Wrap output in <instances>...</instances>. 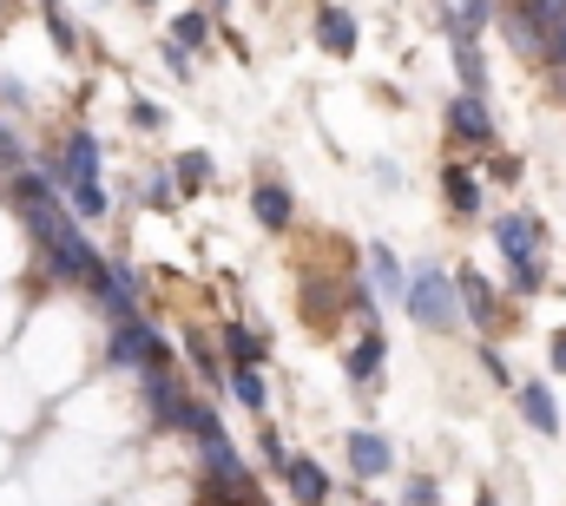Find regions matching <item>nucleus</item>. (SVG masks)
Here are the masks:
<instances>
[{
  "label": "nucleus",
  "mask_w": 566,
  "mask_h": 506,
  "mask_svg": "<svg viewBox=\"0 0 566 506\" xmlns=\"http://www.w3.org/2000/svg\"><path fill=\"white\" fill-rule=\"evenodd\" d=\"M133 119H139L145 131H158V126H165V113H158V106H145V99H139V106H133Z\"/></svg>",
  "instance_id": "nucleus-28"
},
{
  "label": "nucleus",
  "mask_w": 566,
  "mask_h": 506,
  "mask_svg": "<svg viewBox=\"0 0 566 506\" xmlns=\"http://www.w3.org/2000/svg\"><path fill=\"white\" fill-rule=\"evenodd\" d=\"M283 487H290V500H296V506H329V474H323L316 461H303V454H290Z\"/></svg>",
  "instance_id": "nucleus-6"
},
{
  "label": "nucleus",
  "mask_w": 566,
  "mask_h": 506,
  "mask_svg": "<svg viewBox=\"0 0 566 506\" xmlns=\"http://www.w3.org/2000/svg\"><path fill=\"white\" fill-rule=\"evenodd\" d=\"M139 7H151V0H139Z\"/></svg>",
  "instance_id": "nucleus-31"
},
{
  "label": "nucleus",
  "mask_w": 566,
  "mask_h": 506,
  "mask_svg": "<svg viewBox=\"0 0 566 506\" xmlns=\"http://www.w3.org/2000/svg\"><path fill=\"white\" fill-rule=\"evenodd\" d=\"M66 198H73V211H80V218H106V185H73Z\"/></svg>",
  "instance_id": "nucleus-19"
},
{
  "label": "nucleus",
  "mask_w": 566,
  "mask_h": 506,
  "mask_svg": "<svg viewBox=\"0 0 566 506\" xmlns=\"http://www.w3.org/2000/svg\"><path fill=\"white\" fill-rule=\"evenodd\" d=\"M316 40H323L336 60H349V53H356V20H349L343 7H323V13H316Z\"/></svg>",
  "instance_id": "nucleus-10"
},
{
  "label": "nucleus",
  "mask_w": 566,
  "mask_h": 506,
  "mask_svg": "<svg viewBox=\"0 0 566 506\" xmlns=\"http://www.w3.org/2000/svg\"><path fill=\"white\" fill-rule=\"evenodd\" d=\"M369 276H376V289H382V296L409 303V276H402V263H396L389 244H369Z\"/></svg>",
  "instance_id": "nucleus-12"
},
{
  "label": "nucleus",
  "mask_w": 566,
  "mask_h": 506,
  "mask_svg": "<svg viewBox=\"0 0 566 506\" xmlns=\"http://www.w3.org/2000/svg\"><path fill=\"white\" fill-rule=\"evenodd\" d=\"M382 356H389V342L369 329V336L349 349V362H343V369H349V381H376V376H382Z\"/></svg>",
  "instance_id": "nucleus-14"
},
{
  "label": "nucleus",
  "mask_w": 566,
  "mask_h": 506,
  "mask_svg": "<svg viewBox=\"0 0 566 506\" xmlns=\"http://www.w3.org/2000/svg\"><path fill=\"white\" fill-rule=\"evenodd\" d=\"M224 349H231V356H238V362H244V369H258V362H264V356H271V349H264V336H251V329H238V323H231V329H224Z\"/></svg>",
  "instance_id": "nucleus-17"
},
{
  "label": "nucleus",
  "mask_w": 566,
  "mask_h": 506,
  "mask_svg": "<svg viewBox=\"0 0 566 506\" xmlns=\"http://www.w3.org/2000/svg\"><path fill=\"white\" fill-rule=\"evenodd\" d=\"M46 27H53V46H60V53H73V46H80V27H73L60 7H46Z\"/></svg>",
  "instance_id": "nucleus-23"
},
{
  "label": "nucleus",
  "mask_w": 566,
  "mask_h": 506,
  "mask_svg": "<svg viewBox=\"0 0 566 506\" xmlns=\"http://www.w3.org/2000/svg\"><path fill=\"white\" fill-rule=\"evenodd\" d=\"M481 506H494V500H481Z\"/></svg>",
  "instance_id": "nucleus-33"
},
{
  "label": "nucleus",
  "mask_w": 566,
  "mask_h": 506,
  "mask_svg": "<svg viewBox=\"0 0 566 506\" xmlns=\"http://www.w3.org/2000/svg\"><path fill=\"white\" fill-rule=\"evenodd\" d=\"M441 191H448V211H461V218L481 211V178H474L468 165H448V171H441Z\"/></svg>",
  "instance_id": "nucleus-11"
},
{
  "label": "nucleus",
  "mask_w": 566,
  "mask_h": 506,
  "mask_svg": "<svg viewBox=\"0 0 566 506\" xmlns=\"http://www.w3.org/2000/svg\"><path fill=\"white\" fill-rule=\"evenodd\" d=\"M363 506H376V500H363Z\"/></svg>",
  "instance_id": "nucleus-32"
},
{
  "label": "nucleus",
  "mask_w": 566,
  "mask_h": 506,
  "mask_svg": "<svg viewBox=\"0 0 566 506\" xmlns=\"http://www.w3.org/2000/svg\"><path fill=\"white\" fill-rule=\"evenodd\" d=\"M409 316H416L422 329H454V323L468 316V303H461V276H441V270L428 263L422 276L409 283Z\"/></svg>",
  "instance_id": "nucleus-3"
},
{
  "label": "nucleus",
  "mask_w": 566,
  "mask_h": 506,
  "mask_svg": "<svg viewBox=\"0 0 566 506\" xmlns=\"http://www.w3.org/2000/svg\"><path fill=\"white\" fill-rule=\"evenodd\" d=\"M554 369H560V376H566V329H560V336H554Z\"/></svg>",
  "instance_id": "nucleus-29"
},
{
  "label": "nucleus",
  "mask_w": 566,
  "mask_h": 506,
  "mask_svg": "<svg viewBox=\"0 0 566 506\" xmlns=\"http://www.w3.org/2000/svg\"><path fill=\"white\" fill-rule=\"evenodd\" d=\"M251 211H258V224H264V231H290L296 198H290L283 185H258V191H251Z\"/></svg>",
  "instance_id": "nucleus-9"
},
{
  "label": "nucleus",
  "mask_w": 566,
  "mask_h": 506,
  "mask_svg": "<svg viewBox=\"0 0 566 506\" xmlns=\"http://www.w3.org/2000/svg\"><path fill=\"white\" fill-rule=\"evenodd\" d=\"M158 53H165V66H171V73H178V80H185V73H191V46H178V40H165V46H158Z\"/></svg>",
  "instance_id": "nucleus-25"
},
{
  "label": "nucleus",
  "mask_w": 566,
  "mask_h": 506,
  "mask_svg": "<svg viewBox=\"0 0 566 506\" xmlns=\"http://www.w3.org/2000/svg\"><path fill=\"white\" fill-rule=\"evenodd\" d=\"M521 414H527V428H541V434H560V408H554L547 381H527V388H521Z\"/></svg>",
  "instance_id": "nucleus-13"
},
{
  "label": "nucleus",
  "mask_w": 566,
  "mask_h": 506,
  "mask_svg": "<svg viewBox=\"0 0 566 506\" xmlns=\"http://www.w3.org/2000/svg\"><path fill=\"white\" fill-rule=\"evenodd\" d=\"M40 7H53V0H40Z\"/></svg>",
  "instance_id": "nucleus-30"
},
{
  "label": "nucleus",
  "mask_w": 566,
  "mask_h": 506,
  "mask_svg": "<svg viewBox=\"0 0 566 506\" xmlns=\"http://www.w3.org/2000/svg\"><path fill=\"white\" fill-rule=\"evenodd\" d=\"M264 461H271L277 474L290 467V447H283V434H277V428H264Z\"/></svg>",
  "instance_id": "nucleus-26"
},
{
  "label": "nucleus",
  "mask_w": 566,
  "mask_h": 506,
  "mask_svg": "<svg viewBox=\"0 0 566 506\" xmlns=\"http://www.w3.org/2000/svg\"><path fill=\"white\" fill-rule=\"evenodd\" d=\"M205 506H264L258 481H251V467L238 461V447H231L224 434L205 441Z\"/></svg>",
  "instance_id": "nucleus-1"
},
{
  "label": "nucleus",
  "mask_w": 566,
  "mask_h": 506,
  "mask_svg": "<svg viewBox=\"0 0 566 506\" xmlns=\"http://www.w3.org/2000/svg\"><path fill=\"white\" fill-rule=\"evenodd\" d=\"M454 66H461V86H468V93H481V86H488V73H481V53H474V33H468V27H454Z\"/></svg>",
  "instance_id": "nucleus-15"
},
{
  "label": "nucleus",
  "mask_w": 566,
  "mask_h": 506,
  "mask_svg": "<svg viewBox=\"0 0 566 506\" xmlns=\"http://www.w3.org/2000/svg\"><path fill=\"white\" fill-rule=\"evenodd\" d=\"M113 369H133V376H145V369H158V362H171V349H165V336L151 329V323H139V316H119L113 323Z\"/></svg>",
  "instance_id": "nucleus-4"
},
{
  "label": "nucleus",
  "mask_w": 566,
  "mask_h": 506,
  "mask_svg": "<svg viewBox=\"0 0 566 506\" xmlns=\"http://www.w3.org/2000/svg\"><path fill=\"white\" fill-rule=\"evenodd\" d=\"M461 303H468V316H474L481 329L494 323V296H488V276H481V270H461Z\"/></svg>",
  "instance_id": "nucleus-16"
},
{
  "label": "nucleus",
  "mask_w": 566,
  "mask_h": 506,
  "mask_svg": "<svg viewBox=\"0 0 566 506\" xmlns=\"http://www.w3.org/2000/svg\"><path fill=\"white\" fill-rule=\"evenodd\" d=\"M389 441L382 434H369V428H356L349 434V467H356V481H376V474H389Z\"/></svg>",
  "instance_id": "nucleus-8"
},
{
  "label": "nucleus",
  "mask_w": 566,
  "mask_h": 506,
  "mask_svg": "<svg viewBox=\"0 0 566 506\" xmlns=\"http://www.w3.org/2000/svg\"><path fill=\"white\" fill-rule=\"evenodd\" d=\"M171 33H178V46H205V40H211V20H205V13H178Z\"/></svg>",
  "instance_id": "nucleus-21"
},
{
  "label": "nucleus",
  "mask_w": 566,
  "mask_h": 506,
  "mask_svg": "<svg viewBox=\"0 0 566 506\" xmlns=\"http://www.w3.org/2000/svg\"><path fill=\"white\" fill-rule=\"evenodd\" d=\"M494 244H501V256H507V270H514V289L521 296H541V263H534V251H541V224L527 218V211H507V218H494Z\"/></svg>",
  "instance_id": "nucleus-2"
},
{
  "label": "nucleus",
  "mask_w": 566,
  "mask_h": 506,
  "mask_svg": "<svg viewBox=\"0 0 566 506\" xmlns=\"http://www.w3.org/2000/svg\"><path fill=\"white\" fill-rule=\"evenodd\" d=\"M191 362H198V376H205V381H231V376H224V362H218V349H211L205 336H191Z\"/></svg>",
  "instance_id": "nucleus-20"
},
{
  "label": "nucleus",
  "mask_w": 566,
  "mask_h": 506,
  "mask_svg": "<svg viewBox=\"0 0 566 506\" xmlns=\"http://www.w3.org/2000/svg\"><path fill=\"white\" fill-rule=\"evenodd\" d=\"M488 20H494V0H461V27L468 33H481Z\"/></svg>",
  "instance_id": "nucleus-24"
},
{
  "label": "nucleus",
  "mask_w": 566,
  "mask_h": 506,
  "mask_svg": "<svg viewBox=\"0 0 566 506\" xmlns=\"http://www.w3.org/2000/svg\"><path fill=\"white\" fill-rule=\"evenodd\" d=\"M0 171H20V138L0 126Z\"/></svg>",
  "instance_id": "nucleus-27"
},
{
  "label": "nucleus",
  "mask_w": 566,
  "mask_h": 506,
  "mask_svg": "<svg viewBox=\"0 0 566 506\" xmlns=\"http://www.w3.org/2000/svg\"><path fill=\"white\" fill-rule=\"evenodd\" d=\"M60 171H66V191L73 185H99V138L93 131H73L66 151H60Z\"/></svg>",
  "instance_id": "nucleus-7"
},
{
  "label": "nucleus",
  "mask_w": 566,
  "mask_h": 506,
  "mask_svg": "<svg viewBox=\"0 0 566 506\" xmlns=\"http://www.w3.org/2000/svg\"><path fill=\"white\" fill-rule=\"evenodd\" d=\"M448 131H454L461 145H474V151H488V145H494V119H488L481 93H461V99H448Z\"/></svg>",
  "instance_id": "nucleus-5"
},
{
  "label": "nucleus",
  "mask_w": 566,
  "mask_h": 506,
  "mask_svg": "<svg viewBox=\"0 0 566 506\" xmlns=\"http://www.w3.org/2000/svg\"><path fill=\"white\" fill-rule=\"evenodd\" d=\"M231 394H238V401H244V408H258V414H264V408H271V401H264V376H258V369H244V362H238V369H231Z\"/></svg>",
  "instance_id": "nucleus-18"
},
{
  "label": "nucleus",
  "mask_w": 566,
  "mask_h": 506,
  "mask_svg": "<svg viewBox=\"0 0 566 506\" xmlns=\"http://www.w3.org/2000/svg\"><path fill=\"white\" fill-rule=\"evenodd\" d=\"M178 178H185L191 191H205V185H211V158H205V151H185V158H178Z\"/></svg>",
  "instance_id": "nucleus-22"
}]
</instances>
